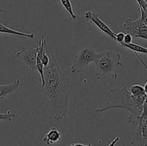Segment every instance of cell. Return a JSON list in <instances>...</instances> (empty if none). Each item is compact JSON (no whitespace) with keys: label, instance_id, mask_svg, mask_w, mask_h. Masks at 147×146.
Returning a JSON list of instances; mask_svg holds the SVG:
<instances>
[{"label":"cell","instance_id":"6da1fadb","mask_svg":"<svg viewBox=\"0 0 147 146\" xmlns=\"http://www.w3.org/2000/svg\"><path fill=\"white\" fill-rule=\"evenodd\" d=\"M46 48L49 63L44 68V99L53 110L55 120H61L68 113L69 97L74 82L62 72L53 47L47 44Z\"/></svg>","mask_w":147,"mask_h":146},{"label":"cell","instance_id":"7a4b0ae2","mask_svg":"<svg viewBox=\"0 0 147 146\" xmlns=\"http://www.w3.org/2000/svg\"><path fill=\"white\" fill-rule=\"evenodd\" d=\"M111 100L103 104L102 107L95 110L96 113H102L111 109H125L130 112L127 122L129 123H136L142 113V107L147 95L134 97L129 92L127 87L122 88H113L111 90Z\"/></svg>","mask_w":147,"mask_h":146},{"label":"cell","instance_id":"3957f363","mask_svg":"<svg viewBox=\"0 0 147 146\" xmlns=\"http://www.w3.org/2000/svg\"><path fill=\"white\" fill-rule=\"evenodd\" d=\"M96 64V76L97 80L111 77L118 78V67L122 64L121 56L117 52L104 51L99 53Z\"/></svg>","mask_w":147,"mask_h":146},{"label":"cell","instance_id":"277c9868","mask_svg":"<svg viewBox=\"0 0 147 146\" xmlns=\"http://www.w3.org/2000/svg\"><path fill=\"white\" fill-rule=\"evenodd\" d=\"M98 52H96L91 47L87 46L80 50L75 56L70 66V72L73 73H80L87 68L90 62H96Z\"/></svg>","mask_w":147,"mask_h":146},{"label":"cell","instance_id":"5b68a950","mask_svg":"<svg viewBox=\"0 0 147 146\" xmlns=\"http://www.w3.org/2000/svg\"><path fill=\"white\" fill-rule=\"evenodd\" d=\"M46 45L47 42L45 36L42 34L37 46V59H36V67L41 77L42 85L44 84V68L49 63V55Z\"/></svg>","mask_w":147,"mask_h":146},{"label":"cell","instance_id":"8992f818","mask_svg":"<svg viewBox=\"0 0 147 146\" xmlns=\"http://www.w3.org/2000/svg\"><path fill=\"white\" fill-rule=\"evenodd\" d=\"M123 27L132 37L147 40V26L141 17L136 20L128 18L123 24Z\"/></svg>","mask_w":147,"mask_h":146},{"label":"cell","instance_id":"52a82bcc","mask_svg":"<svg viewBox=\"0 0 147 146\" xmlns=\"http://www.w3.org/2000/svg\"><path fill=\"white\" fill-rule=\"evenodd\" d=\"M131 131L132 146H147V118L136 123Z\"/></svg>","mask_w":147,"mask_h":146},{"label":"cell","instance_id":"ba28073f","mask_svg":"<svg viewBox=\"0 0 147 146\" xmlns=\"http://www.w3.org/2000/svg\"><path fill=\"white\" fill-rule=\"evenodd\" d=\"M37 54V46L33 47H22L16 53V56L22 59L24 64L28 66L31 70H37L36 59Z\"/></svg>","mask_w":147,"mask_h":146},{"label":"cell","instance_id":"9c48e42d","mask_svg":"<svg viewBox=\"0 0 147 146\" xmlns=\"http://www.w3.org/2000/svg\"><path fill=\"white\" fill-rule=\"evenodd\" d=\"M84 17L87 20L92 21L102 31L106 33V34H108L109 37H111L114 40H116V33L106 23H104L102 20L100 19V18L98 17V13L96 11H94V10H89V11H87L85 13Z\"/></svg>","mask_w":147,"mask_h":146},{"label":"cell","instance_id":"30bf717a","mask_svg":"<svg viewBox=\"0 0 147 146\" xmlns=\"http://www.w3.org/2000/svg\"><path fill=\"white\" fill-rule=\"evenodd\" d=\"M20 85V80L17 79L14 82L8 84L0 85V100H3L6 96L16 91Z\"/></svg>","mask_w":147,"mask_h":146},{"label":"cell","instance_id":"8fae6325","mask_svg":"<svg viewBox=\"0 0 147 146\" xmlns=\"http://www.w3.org/2000/svg\"><path fill=\"white\" fill-rule=\"evenodd\" d=\"M61 133L56 127H53L43 137V141L47 145H52L59 141L61 139Z\"/></svg>","mask_w":147,"mask_h":146},{"label":"cell","instance_id":"7c38bea8","mask_svg":"<svg viewBox=\"0 0 147 146\" xmlns=\"http://www.w3.org/2000/svg\"><path fill=\"white\" fill-rule=\"evenodd\" d=\"M0 33H5V34H13V35L16 36H21V37H27L29 39L34 38V34H33V33H24L20 31H17V30L12 29L6 27V26L1 24V23H0Z\"/></svg>","mask_w":147,"mask_h":146},{"label":"cell","instance_id":"4fadbf2b","mask_svg":"<svg viewBox=\"0 0 147 146\" xmlns=\"http://www.w3.org/2000/svg\"><path fill=\"white\" fill-rule=\"evenodd\" d=\"M121 45L122 47L125 49H129V50H132L134 52H139L142 53V54H147V48L142 47V46L139 45V44H134V43H130V44H123V43H121Z\"/></svg>","mask_w":147,"mask_h":146},{"label":"cell","instance_id":"5bb4252c","mask_svg":"<svg viewBox=\"0 0 147 146\" xmlns=\"http://www.w3.org/2000/svg\"><path fill=\"white\" fill-rule=\"evenodd\" d=\"M129 90L131 94L134 97L146 95L144 87H142V85H139V84H134V85L130 86Z\"/></svg>","mask_w":147,"mask_h":146},{"label":"cell","instance_id":"9a60e30c","mask_svg":"<svg viewBox=\"0 0 147 146\" xmlns=\"http://www.w3.org/2000/svg\"><path fill=\"white\" fill-rule=\"evenodd\" d=\"M60 2H61L63 7L65 9L66 11L69 13L71 18L73 19H76L77 18V15L75 14L74 11H73V7L70 0H60Z\"/></svg>","mask_w":147,"mask_h":146},{"label":"cell","instance_id":"2e32d148","mask_svg":"<svg viewBox=\"0 0 147 146\" xmlns=\"http://www.w3.org/2000/svg\"><path fill=\"white\" fill-rule=\"evenodd\" d=\"M15 115L13 113H11L9 110L6 113H0V120H7V121H11L14 118Z\"/></svg>","mask_w":147,"mask_h":146},{"label":"cell","instance_id":"e0dca14e","mask_svg":"<svg viewBox=\"0 0 147 146\" xmlns=\"http://www.w3.org/2000/svg\"><path fill=\"white\" fill-rule=\"evenodd\" d=\"M147 118V97L145 99L144 102L143 107H142V113L140 117H139V121L144 120V119Z\"/></svg>","mask_w":147,"mask_h":146},{"label":"cell","instance_id":"ac0fdd59","mask_svg":"<svg viewBox=\"0 0 147 146\" xmlns=\"http://www.w3.org/2000/svg\"><path fill=\"white\" fill-rule=\"evenodd\" d=\"M137 3L139 4V7L142 8L144 11L147 14V4L144 0H136Z\"/></svg>","mask_w":147,"mask_h":146},{"label":"cell","instance_id":"d6986e66","mask_svg":"<svg viewBox=\"0 0 147 146\" xmlns=\"http://www.w3.org/2000/svg\"><path fill=\"white\" fill-rule=\"evenodd\" d=\"M132 40H133V37L129 33H127V34H125L123 42L122 43H123V44H130V43L132 42Z\"/></svg>","mask_w":147,"mask_h":146},{"label":"cell","instance_id":"ffe728a7","mask_svg":"<svg viewBox=\"0 0 147 146\" xmlns=\"http://www.w3.org/2000/svg\"><path fill=\"white\" fill-rule=\"evenodd\" d=\"M124 36L125 34L123 32H119V33H116V41L118 42L119 43H122L123 42V39H124Z\"/></svg>","mask_w":147,"mask_h":146},{"label":"cell","instance_id":"44dd1931","mask_svg":"<svg viewBox=\"0 0 147 146\" xmlns=\"http://www.w3.org/2000/svg\"><path fill=\"white\" fill-rule=\"evenodd\" d=\"M135 54H136V57H137V58L139 59V61H140L141 62H142V64H143V65H144V67L145 68H146V71H147V65H146V64H145V62H144L143 60H142V59L140 57H139V54H137V53H136V52H135ZM144 88L145 92H146V95H147V82H146V84H145V85H144Z\"/></svg>","mask_w":147,"mask_h":146},{"label":"cell","instance_id":"7402d4cb","mask_svg":"<svg viewBox=\"0 0 147 146\" xmlns=\"http://www.w3.org/2000/svg\"><path fill=\"white\" fill-rule=\"evenodd\" d=\"M119 140H120V137H116V138H114L113 140H112L111 143L108 146H115L116 145V143H117Z\"/></svg>","mask_w":147,"mask_h":146},{"label":"cell","instance_id":"603a6c76","mask_svg":"<svg viewBox=\"0 0 147 146\" xmlns=\"http://www.w3.org/2000/svg\"><path fill=\"white\" fill-rule=\"evenodd\" d=\"M67 146H93L90 143L88 145H83L81 144V143H75V144H71V145H68Z\"/></svg>","mask_w":147,"mask_h":146},{"label":"cell","instance_id":"cb8c5ba5","mask_svg":"<svg viewBox=\"0 0 147 146\" xmlns=\"http://www.w3.org/2000/svg\"><path fill=\"white\" fill-rule=\"evenodd\" d=\"M0 12H7V10H6L5 9H3L0 7Z\"/></svg>","mask_w":147,"mask_h":146},{"label":"cell","instance_id":"d4e9b609","mask_svg":"<svg viewBox=\"0 0 147 146\" xmlns=\"http://www.w3.org/2000/svg\"><path fill=\"white\" fill-rule=\"evenodd\" d=\"M144 1H146V4H147V0H144Z\"/></svg>","mask_w":147,"mask_h":146}]
</instances>
